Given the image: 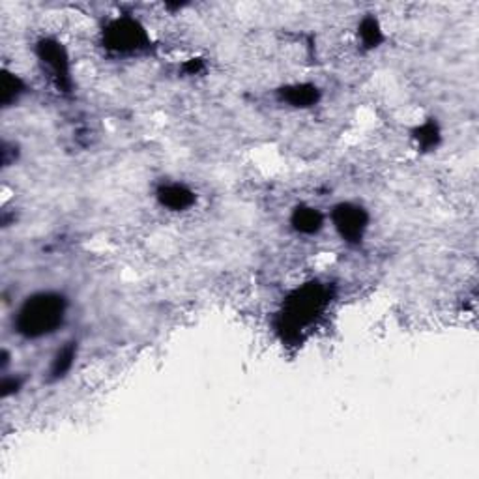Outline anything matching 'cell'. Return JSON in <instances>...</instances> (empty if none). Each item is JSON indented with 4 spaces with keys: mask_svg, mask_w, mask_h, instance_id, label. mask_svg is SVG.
<instances>
[{
    "mask_svg": "<svg viewBox=\"0 0 479 479\" xmlns=\"http://www.w3.org/2000/svg\"><path fill=\"white\" fill-rule=\"evenodd\" d=\"M29 93V86L19 74L10 70L3 72V105L4 109L21 102V98Z\"/></svg>",
    "mask_w": 479,
    "mask_h": 479,
    "instance_id": "cell-11",
    "label": "cell"
},
{
    "mask_svg": "<svg viewBox=\"0 0 479 479\" xmlns=\"http://www.w3.org/2000/svg\"><path fill=\"white\" fill-rule=\"evenodd\" d=\"M328 292L318 283H306L296 288L285 302L283 323L288 330L300 332L315 323V318L324 311Z\"/></svg>",
    "mask_w": 479,
    "mask_h": 479,
    "instance_id": "cell-3",
    "label": "cell"
},
{
    "mask_svg": "<svg viewBox=\"0 0 479 479\" xmlns=\"http://www.w3.org/2000/svg\"><path fill=\"white\" fill-rule=\"evenodd\" d=\"M412 141L416 143L418 150L432 152L437 150L442 141V131L435 119H427L412 129Z\"/></svg>",
    "mask_w": 479,
    "mask_h": 479,
    "instance_id": "cell-10",
    "label": "cell"
},
{
    "mask_svg": "<svg viewBox=\"0 0 479 479\" xmlns=\"http://www.w3.org/2000/svg\"><path fill=\"white\" fill-rule=\"evenodd\" d=\"M155 199L165 210L180 214L195 207L197 193L190 186L182 184V182H164L155 190Z\"/></svg>",
    "mask_w": 479,
    "mask_h": 479,
    "instance_id": "cell-7",
    "label": "cell"
},
{
    "mask_svg": "<svg viewBox=\"0 0 479 479\" xmlns=\"http://www.w3.org/2000/svg\"><path fill=\"white\" fill-rule=\"evenodd\" d=\"M278 100L288 109L296 111H307L313 109L323 98L321 88L315 83H288L278 88Z\"/></svg>",
    "mask_w": 479,
    "mask_h": 479,
    "instance_id": "cell-6",
    "label": "cell"
},
{
    "mask_svg": "<svg viewBox=\"0 0 479 479\" xmlns=\"http://www.w3.org/2000/svg\"><path fill=\"white\" fill-rule=\"evenodd\" d=\"M66 315L67 300L60 292H36L17 309L13 328L25 339H43L53 335L64 324Z\"/></svg>",
    "mask_w": 479,
    "mask_h": 479,
    "instance_id": "cell-1",
    "label": "cell"
},
{
    "mask_svg": "<svg viewBox=\"0 0 479 479\" xmlns=\"http://www.w3.org/2000/svg\"><path fill=\"white\" fill-rule=\"evenodd\" d=\"M356 38L359 48L365 51H375L380 45L386 41L384 29L380 25L378 17L375 15H365L359 19L358 27H356Z\"/></svg>",
    "mask_w": 479,
    "mask_h": 479,
    "instance_id": "cell-9",
    "label": "cell"
},
{
    "mask_svg": "<svg viewBox=\"0 0 479 479\" xmlns=\"http://www.w3.org/2000/svg\"><path fill=\"white\" fill-rule=\"evenodd\" d=\"M326 216L311 204H298L290 214V226L302 236H315L324 229Z\"/></svg>",
    "mask_w": 479,
    "mask_h": 479,
    "instance_id": "cell-8",
    "label": "cell"
},
{
    "mask_svg": "<svg viewBox=\"0 0 479 479\" xmlns=\"http://www.w3.org/2000/svg\"><path fill=\"white\" fill-rule=\"evenodd\" d=\"M34 55L41 72L51 81L58 93H72L74 88V67L72 57L67 53L66 45L53 36H41L34 43Z\"/></svg>",
    "mask_w": 479,
    "mask_h": 479,
    "instance_id": "cell-2",
    "label": "cell"
},
{
    "mask_svg": "<svg viewBox=\"0 0 479 479\" xmlns=\"http://www.w3.org/2000/svg\"><path fill=\"white\" fill-rule=\"evenodd\" d=\"M102 43L115 55H137L150 48V36L137 17L119 15L103 27Z\"/></svg>",
    "mask_w": 479,
    "mask_h": 479,
    "instance_id": "cell-4",
    "label": "cell"
},
{
    "mask_svg": "<svg viewBox=\"0 0 479 479\" xmlns=\"http://www.w3.org/2000/svg\"><path fill=\"white\" fill-rule=\"evenodd\" d=\"M75 358H77L75 341H70V343H66L62 349H58V352L55 354V358L51 361V368H49L51 380H60L62 377L70 373V369L74 368Z\"/></svg>",
    "mask_w": 479,
    "mask_h": 479,
    "instance_id": "cell-12",
    "label": "cell"
},
{
    "mask_svg": "<svg viewBox=\"0 0 479 479\" xmlns=\"http://www.w3.org/2000/svg\"><path fill=\"white\" fill-rule=\"evenodd\" d=\"M330 221L341 240L349 245H359L368 236L371 216L361 204L343 200L332 208Z\"/></svg>",
    "mask_w": 479,
    "mask_h": 479,
    "instance_id": "cell-5",
    "label": "cell"
}]
</instances>
